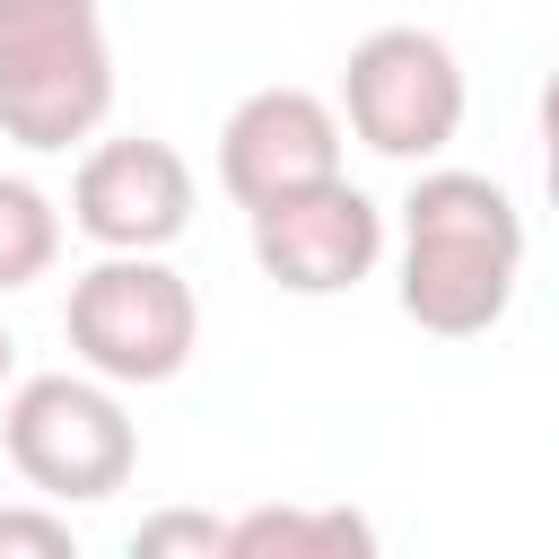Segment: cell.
Masks as SVG:
<instances>
[{
    "label": "cell",
    "mask_w": 559,
    "mask_h": 559,
    "mask_svg": "<svg viewBox=\"0 0 559 559\" xmlns=\"http://www.w3.org/2000/svg\"><path fill=\"white\" fill-rule=\"evenodd\" d=\"M376 253H384V210L358 183H314L297 201L253 210V262L288 297H341L376 271Z\"/></svg>",
    "instance_id": "obj_8"
},
{
    "label": "cell",
    "mask_w": 559,
    "mask_h": 559,
    "mask_svg": "<svg viewBox=\"0 0 559 559\" xmlns=\"http://www.w3.org/2000/svg\"><path fill=\"white\" fill-rule=\"evenodd\" d=\"M236 559H376L358 507H253L236 515Z\"/></svg>",
    "instance_id": "obj_9"
},
{
    "label": "cell",
    "mask_w": 559,
    "mask_h": 559,
    "mask_svg": "<svg viewBox=\"0 0 559 559\" xmlns=\"http://www.w3.org/2000/svg\"><path fill=\"white\" fill-rule=\"evenodd\" d=\"M61 323L96 384H166L201 341V306L183 271H166L157 253H105L96 271H79Z\"/></svg>",
    "instance_id": "obj_3"
},
{
    "label": "cell",
    "mask_w": 559,
    "mask_h": 559,
    "mask_svg": "<svg viewBox=\"0 0 559 559\" xmlns=\"http://www.w3.org/2000/svg\"><path fill=\"white\" fill-rule=\"evenodd\" d=\"M542 148H550V210H559V70L542 79Z\"/></svg>",
    "instance_id": "obj_13"
},
{
    "label": "cell",
    "mask_w": 559,
    "mask_h": 559,
    "mask_svg": "<svg viewBox=\"0 0 559 559\" xmlns=\"http://www.w3.org/2000/svg\"><path fill=\"white\" fill-rule=\"evenodd\" d=\"M9 358H17V341H9V323H0V384H9Z\"/></svg>",
    "instance_id": "obj_14"
},
{
    "label": "cell",
    "mask_w": 559,
    "mask_h": 559,
    "mask_svg": "<svg viewBox=\"0 0 559 559\" xmlns=\"http://www.w3.org/2000/svg\"><path fill=\"white\" fill-rule=\"evenodd\" d=\"M70 218L105 253H166L192 227V166L175 140H105L79 157Z\"/></svg>",
    "instance_id": "obj_7"
},
{
    "label": "cell",
    "mask_w": 559,
    "mask_h": 559,
    "mask_svg": "<svg viewBox=\"0 0 559 559\" xmlns=\"http://www.w3.org/2000/svg\"><path fill=\"white\" fill-rule=\"evenodd\" d=\"M131 559H236V524H218L210 507H148Z\"/></svg>",
    "instance_id": "obj_11"
},
{
    "label": "cell",
    "mask_w": 559,
    "mask_h": 559,
    "mask_svg": "<svg viewBox=\"0 0 559 559\" xmlns=\"http://www.w3.org/2000/svg\"><path fill=\"white\" fill-rule=\"evenodd\" d=\"M0 559H79V542L52 507H0Z\"/></svg>",
    "instance_id": "obj_12"
},
{
    "label": "cell",
    "mask_w": 559,
    "mask_h": 559,
    "mask_svg": "<svg viewBox=\"0 0 559 559\" xmlns=\"http://www.w3.org/2000/svg\"><path fill=\"white\" fill-rule=\"evenodd\" d=\"M61 253V210L26 183V175H0V297L44 280Z\"/></svg>",
    "instance_id": "obj_10"
},
{
    "label": "cell",
    "mask_w": 559,
    "mask_h": 559,
    "mask_svg": "<svg viewBox=\"0 0 559 559\" xmlns=\"http://www.w3.org/2000/svg\"><path fill=\"white\" fill-rule=\"evenodd\" d=\"M0 437H9V463L44 498H70V507L114 498L140 463V428L96 376H26L0 411Z\"/></svg>",
    "instance_id": "obj_4"
},
{
    "label": "cell",
    "mask_w": 559,
    "mask_h": 559,
    "mask_svg": "<svg viewBox=\"0 0 559 559\" xmlns=\"http://www.w3.org/2000/svg\"><path fill=\"white\" fill-rule=\"evenodd\" d=\"M524 271L515 201L472 166H428L402 201V314L437 341H472L507 314Z\"/></svg>",
    "instance_id": "obj_1"
},
{
    "label": "cell",
    "mask_w": 559,
    "mask_h": 559,
    "mask_svg": "<svg viewBox=\"0 0 559 559\" xmlns=\"http://www.w3.org/2000/svg\"><path fill=\"white\" fill-rule=\"evenodd\" d=\"M114 105V44L96 0H0V131L70 148Z\"/></svg>",
    "instance_id": "obj_2"
},
{
    "label": "cell",
    "mask_w": 559,
    "mask_h": 559,
    "mask_svg": "<svg viewBox=\"0 0 559 559\" xmlns=\"http://www.w3.org/2000/svg\"><path fill=\"white\" fill-rule=\"evenodd\" d=\"M341 114H349V131L376 157L419 166V157H437L463 131V61L428 26H376V35L349 44Z\"/></svg>",
    "instance_id": "obj_5"
},
{
    "label": "cell",
    "mask_w": 559,
    "mask_h": 559,
    "mask_svg": "<svg viewBox=\"0 0 559 559\" xmlns=\"http://www.w3.org/2000/svg\"><path fill=\"white\" fill-rule=\"evenodd\" d=\"M218 183L245 210L341 183V114L314 87H253L218 131Z\"/></svg>",
    "instance_id": "obj_6"
}]
</instances>
